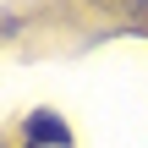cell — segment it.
Returning a JSON list of instances; mask_svg holds the SVG:
<instances>
[{
  "mask_svg": "<svg viewBox=\"0 0 148 148\" xmlns=\"http://www.w3.org/2000/svg\"><path fill=\"white\" fill-rule=\"evenodd\" d=\"M27 143H38V148H66V143H71V126H66L55 110H33V115H27Z\"/></svg>",
  "mask_w": 148,
  "mask_h": 148,
  "instance_id": "1",
  "label": "cell"
},
{
  "mask_svg": "<svg viewBox=\"0 0 148 148\" xmlns=\"http://www.w3.org/2000/svg\"><path fill=\"white\" fill-rule=\"evenodd\" d=\"M27 148H38V143H27Z\"/></svg>",
  "mask_w": 148,
  "mask_h": 148,
  "instance_id": "2",
  "label": "cell"
}]
</instances>
